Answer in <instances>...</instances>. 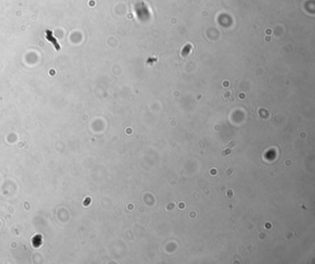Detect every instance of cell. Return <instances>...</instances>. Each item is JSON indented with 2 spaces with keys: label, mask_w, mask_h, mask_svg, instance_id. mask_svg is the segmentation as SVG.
<instances>
[{
  "label": "cell",
  "mask_w": 315,
  "mask_h": 264,
  "mask_svg": "<svg viewBox=\"0 0 315 264\" xmlns=\"http://www.w3.org/2000/svg\"><path fill=\"white\" fill-rule=\"evenodd\" d=\"M46 38H47V39L50 41V42H51L52 44H53L56 46V49L57 51H58V50H60V46L57 44L56 40L53 37V35H52V32H51L50 31H47V32H46Z\"/></svg>",
  "instance_id": "obj_1"
}]
</instances>
